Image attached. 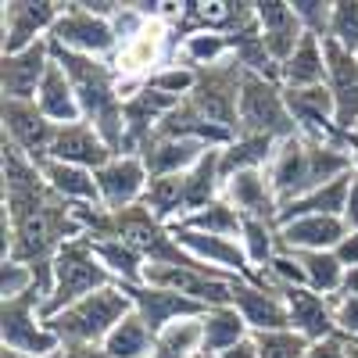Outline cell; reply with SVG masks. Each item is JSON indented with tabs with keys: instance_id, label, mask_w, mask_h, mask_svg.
Wrapping results in <instances>:
<instances>
[{
	"instance_id": "2",
	"label": "cell",
	"mask_w": 358,
	"mask_h": 358,
	"mask_svg": "<svg viewBox=\"0 0 358 358\" xmlns=\"http://www.w3.org/2000/svg\"><path fill=\"white\" fill-rule=\"evenodd\" d=\"M358 162L344 143L334 140H308V136H290L276 147V158L268 165V179H273V190L280 208L305 197L334 179L355 172Z\"/></svg>"
},
{
	"instance_id": "42",
	"label": "cell",
	"mask_w": 358,
	"mask_h": 358,
	"mask_svg": "<svg viewBox=\"0 0 358 358\" xmlns=\"http://www.w3.org/2000/svg\"><path fill=\"white\" fill-rule=\"evenodd\" d=\"M258 355L262 358H305L308 355V341L294 330H280V334H255Z\"/></svg>"
},
{
	"instance_id": "6",
	"label": "cell",
	"mask_w": 358,
	"mask_h": 358,
	"mask_svg": "<svg viewBox=\"0 0 358 358\" xmlns=\"http://www.w3.org/2000/svg\"><path fill=\"white\" fill-rule=\"evenodd\" d=\"M43 305H47V297L36 287L22 297L0 301V344H4V351L29 355V358H43V355L62 351L57 337L47 330Z\"/></svg>"
},
{
	"instance_id": "3",
	"label": "cell",
	"mask_w": 358,
	"mask_h": 358,
	"mask_svg": "<svg viewBox=\"0 0 358 358\" xmlns=\"http://www.w3.org/2000/svg\"><path fill=\"white\" fill-rule=\"evenodd\" d=\"M133 312V297L111 283L97 294L83 297V301L69 305L65 312H57L47 319V330L57 337L62 348H76V344H104L108 334L118 322Z\"/></svg>"
},
{
	"instance_id": "48",
	"label": "cell",
	"mask_w": 358,
	"mask_h": 358,
	"mask_svg": "<svg viewBox=\"0 0 358 358\" xmlns=\"http://www.w3.org/2000/svg\"><path fill=\"white\" fill-rule=\"evenodd\" d=\"M344 222L351 233H358V169L351 176V194H348V208H344Z\"/></svg>"
},
{
	"instance_id": "37",
	"label": "cell",
	"mask_w": 358,
	"mask_h": 358,
	"mask_svg": "<svg viewBox=\"0 0 358 358\" xmlns=\"http://www.w3.org/2000/svg\"><path fill=\"white\" fill-rule=\"evenodd\" d=\"M201 319H179V322L165 326V330L155 337V355L151 358H201V344H204Z\"/></svg>"
},
{
	"instance_id": "34",
	"label": "cell",
	"mask_w": 358,
	"mask_h": 358,
	"mask_svg": "<svg viewBox=\"0 0 358 358\" xmlns=\"http://www.w3.org/2000/svg\"><path fill=\"white\" fill-rule=\"evenodd\" d=\"M104 351H108L111 358H151V355H155V330H151V326L143 322V315L133 308V312L108 334Z\"/></svg>"
},
{
	"instance_id": "7",
	"label": "cell",
	"mask_w": 358,
	"mask_h": 358,
	"mask_svg": "<svg viewBox=\"0 0 358 358\" xmlns=\"http://www.w3.org/2000/svg\"><path fill=\"white\" fill-rule=\"evenodd\" d=\"M241 86H244V69L236 57H226L219 65L197 69V86L187 97V104L229 133H236V108H241Z\"/></svg>"
},
{
	"instance_id": "25",
	"label": "cell",
	"mask_w": 358,
	"mask_h": 358,
	"mask_svg": "<svg viewBox=\"0 0 358 358\" xmlns=\"http://www.w3.org/2000/svg\"><path fill=\"white\" fill-rule=\"evenodd\" d=\"M36 104H40V111L50 118L54 126L83 122V111H79V97H76V90H72V79H69V72L57 65V62H50V69L43 76Z\"/></svg>"
},
{
	"instance_id": "27",
	"label": "cell",
	"mask_w": 358,
	"mask_h": 358,
	"mask_svg": "<svg viewBox=\"0 0 358 358\" xmlns=\"http://www.w3.org/2000/svg\"><path fill=\"white\" fill-rule=\"evenodd\" d=\"M283 90H308L326 83V43L319 36H308L297 43V50L280 65Z\"/></svg>"
},
{
	"instance_id": "4",
	"label": "cell",
	"mask_w": 358,
	"mask_h": 358,
	"mask_svg": "<svg viewBox=\"0 0 358 358\" xmlns=\"http://www.w3.org/2000/svg\"><path fill=\"white\" fill-rule=\"evenodd\" d=\"M111 283L115 280L101 265V258L94 255V244H90L86 236H76V241H69L54 258V290H50L47 305H43V319L65 312L69 305L83 301V297L97 294Z\"/></svg>"
},
{
	"instance_id": "16",
	"label": "cell",
	"mask_w": 358,
	"mask_h": 358,
	"mask_svg": "<svg viewBox=\"0 0 358 358\" xmlns=\"http://www.w3.org/2000/svg\"><path fill=\"white\" fill-rule=\"evenodd\" d=\"M50 62H54L50 40H40L36 47L18 50V54H0V90H4V101H36Z\"/></svg>"
},
{
	"instance_id": "30",
	"label": "cell",
	"mask_w": 358,
	"mask_h": 358,
	"mask_svg": "<svg viewBox=\"0 0 358 358\" xmlns=\"http://www.w3.org/2000/svg\"><path fill=\"white\" fill-rule=\"evenodd\" d=\"M47 187L69 201V204H101V190H97V179L90 169H79V165H65V162H43L40 165Z\"/></svg>"
},
{
	"instance_id": "29",
	"label": "cell",
	"mask_w": 358,
	"mask_h": 358,
	"mask_svg": "<svg viewBox=\"0 0 358 358\" xmlns=\"http://www.w3.org/2000/svg\"><path fill=\"white\" fill-rule=\"evenodd\" d=\"M351 176L355 172H348V176L334 179V183H326V187H319V190H312L305 197L283 204L280 208V226L290 222V219H301V215H337V219H344L348 194H351Z\"/></svg>"
},
{
	"instance_id": "9",
	"label": "cell",
	"mask_w": 358,
	"mask_h": 358,
	"mask_svg": "<svg viewBox=\"0 0 358 358\" xmlns=\"http://www.w3.org/2000/svg\"><path fill=\"white\" fill-rule=\"evenodd\" d=\"M143 283L176 290L204 308H222V305H233V283L236 280L215 273L208 265H147Z\"/></svg>"
},
{
	"instance_id": "38",
	"label": "cell",
	"mask_w": 358,
	"mask_h": 358,
	"mask_svg": "<svg viewBox=\"0 0 358 358\" xmlns=\"http://www.w3.org/2000/svg\"><path fill=\"white\" fill-rule=\"evenodd\" d=\"M241 244L248 251V262L255 265V273L262 276L273 258L283 251L280 248V226L276 222H265V219H244V229H241Z\"/></svg>"
},
{
	"instance_id": "10",
	"label": "cell",
	"mask_w": 358,
	"mask_h": 358,
	"mask_svg": "<svg viewBox=\"0 0 358 358\" xmlns=\"http://www.w3.org/2000/svg\"><path fill=\"white\" fill-rule=\"evenodd\" d=\"M65 4H54V0H8L4 11H0V25H4V54H18L36 47L40 40H50L57 18H62Z\"/></svg>"
},
{
	"instance_id": "36",
	"label": "cell",
	"mask_w": 358,
	"mask_h": 358,
	"mask_svg": "<svg viewBox=\"0 0 358 358\" xmlns=\"http://www.w3.org/2000/svg\"><path fill=\"white\" fill-rule=\"evenodd\" d=\"M179 226H183V229H194V233H208V236H229V241H241L244 215L236 212V208H233L226 197H219V201H212L208 208H201V212L187 215Z\"/></svg>"
},
{
	"instance_id": "46",
	"label": "cell",
	"mask_w": 358,
	"mask_h": 358,
	"mask_svg": "<svg viewBox=\"0 0 358 358\" xmlns=\"http://www.w3.org/2000/svg\"><path fill=\"white\" fill-rule=\"evenodd\" d=\"M305 358H348V348H344V341H341V337H330V341L312 344Z\"/></svg>"
},
{
	"instance_id": "43",
	"label": "cell",
	"mask_w": 358,
	"mask_h": 358,
	"mask_svg": "<svg viewBox=\"0 0 358 358\" xmlns=\"http://www.w3.org/2000/svg\"><path fill=\"white\" fill-rule=\"evenodd\" d=\"M294 15L305 25L308 36H319L326 43V36H330V18H334L330 0H294Z\"/></svg>"
},
{
	"instance_id": "32",
	"label": "cell",
	"mask_w": 358,
	"mask_h": 358,
	"mask_svg": "<svg viewBox=\"0 0 358 358\" xmlns=\"http://www.w3.org/2000/svg\"><path fill=\"white\" fill-rule=\"evenodd\" d=\"M94 244V255L101 258V265L111 273V280L118 287H140L147 276V258L126 244V241H90Z\"/></svg>"
},
{
	"instance_id": "26",
	"label": "cell",
	"mask_w": 358,
	"mask_h": 358,
	"mask_svg": "<svg viewBox=\"0 0 358 358\" xmlns=\"http://www.w3.org/2000/svg\"><path fill=\"white\" fill-rule=\"evenodd\" d=\"M276 140H265V136H236L226 147H219V176H222V187L236 172H258L268 169L276 158Z\"/></svg>"
},
{
	"instance_id": "31",
	"label": "cell",
	"mask_w": 358,
	"mask_h": 358,
	"mask_svg": "<svg viewBox=\"0 0 358 358\" xmlns=\"http://www.w3.org/2000/svg\"><path fill=\"white\" fill-rule=\"evenodd\" d=\"M147 212L165 226H179L187 219V183L183 176H162L147 183V194L140 201Z\"/></svg>"
},
{
	"instance_id": "51",
	"label": "cell",
	"mask_w": 358,
	"mask_h": 358,
	"mask_svg": "<svg viewBox=\"0 0 358 358\" xmlns=\"http://www.w3.org/2000/svg\"><path fill=\"white\" fill-rule=\"evenodd\" d=\"M341 294H344V297H358V265L344 273V287H341Z\"/></svg>"
},
{
	"instance_id": "50",
	"label": "cell",
	"mask_w": 358,
	"mask_h": 358,
	"mask_svg": "<svg viewBox=\"0 0 358 358\" xmlns=\"http://www.w3.org/2000/svg\"><path fill=\"white\" fill-rule=\"evenodd\" d=\"M219 358H262V355H258V344H255V337H248V341H241L236 348L222 351Z\"/></svg>"
},
{
	"instance_id": "28",
	"label": "cell",
	"mask_w": 358,
	"mask_h": 358,
	"mask_svg": "<svg viewBox=\"0 0 358 358\" xmlns=\"http://www.w3.org/2000/svg\"><path fill=\"white\" fill-rule=\"evenodd\" d=\"M201 330H204V344H201V355L204 358H219L222 351L236 348L241 341L255 337L248 330L244 315L236 312L233 305H222V308H208L204 319H201Z\"/></svg>"
},
{
	"instance_id": "49",
	"label": "cell",
	"mask_w": 358,
	"mask_h": 358,
	"mask_svg": "<svg viewBox=\"0 0 358 358\" xmlns=\"http://www.w3.org/2000/svg\"><path fill=\"white\" fill-rule=\"evenodd\" d=\"M62 358H111L104 351V344H76V348H62Z\"/></svg>"
},
{
	"instance_id": "11",
	"label": "cell",
	"mask_w": 358,
	"mask_h": 358,
	"mask_svg": "<svg viewBox=\"0 0 358 358\" xmlns=\"http://www.w3.org/2000/svg\"><path fill=\"white\" fill-rule=\"evenodd\" d=\"M0 122H4V140L29 158V162H50V143L57 126L40 111L36 101H4L0 104Z\"/></svg>"
},
{
	"instance_id": "8",
	"label": "cell",
	"mask_w": 358,
	"mask_h": 358,
	"mask_svg": "<svg viewBox=\"0 0 358 358\" xmlns=\"http://www.w3.org/2000/svg\"><path fill=\"white\" fill-rule=\"evenodd\" d=\"M50 43L83 54V57H101V62H111L118 54V33H115V22L104 15H94L86 4H65L62 18H57Z\"/></svg>"
},
{
	"instance_id": "13",
	"label": "cell",
	"mask_w": 358,
	"mask_h": 358,
	"mask_svg": "<svg viewBox=\"0 0 358 358\" xmlns=\"http://www.w3.org/2000/svg\"><path fill=\"white\" fill-rule=\"evenodd\" d=\"M183 104L176 97H165L158 90H151L147 83H140L136 90H129L126 101H122V122H126V143H122V155H140L147 143L155 140L158 126L165 118Z\"/></svg>"
},
{
	"instance_id": "15",
	"label": "cell",
	"mask_w": 358,
	"mask_h": 358,
	"mask_svg": "<svg viewBox=\"0 0 358 358\" xmlns=\"http://www.w3.org/2000/svg\"><path fill=\"white\" fill-rule=\"evenodd\" d=\"M233 308L244 315L251 334H280V330H290V315H287L283 294L276 287H268V283L236 280L233 283Z\"/></svg>"
},
{
	"instance_id": "21",
	"label": "cell",
	"mask_w": 358,
	"mask_h": 358,
	"mask_svg": "<svg viewBox=\"0 0 358 358\" xmlns=\"http://www.w3.org/2000/svg\"><path fill=\"white\" fill-rule=\"evenodd\" d=\"M50 158L97 172V169H104L115 158V151L90 122H72V126H57L54 143H50Z\"/></svg>"
},
{
	"instance_id": "24",
	"label": "cell",
	"mask_w": 358,
	"mask_h": 358,
	"mask_svg": "<svg viewBox=\"0 0 358 358\" xmlns=\"http://www.w3.org/2000/svg\"><path fill=\"white\" fill-rule=\"evenodd\" d=\"M204 151H212V147H204L197 140H165V136H155L140 151V158H143L147 176L162 179V176H187L204 158Z\"/></svg>"
},
{
	"instance_id": "14",
	"label": "cell",
	"mask_w": 358,
	"mask_h": 358,
	"mask_svg": "<svg viewBox=\"0 0 358 358\" xmlns=\"http://www.w3.org/2000/svg\"><path fill=\"white\" fill-rule=\"evenodd\" d=\"M94 179H97V190H101V208H108V212L136 208L147 194V183H151L140 155H115L104 169L94 172Z\"/></svg>"
},
{
	"instance_id": "40",
	"label": "cell",
	"mask_w": 358,
	"mask_h": 358,
	"mask_svg": "<svg viewBox=\"0 0 358 358\" xmlns=\"http://www.w3.org/2000/svg\"><path fill=\"white\" fill-rule=\"evenodd\" d=\"M143 83L151 86V90H158V94H165V97L187 101V97L194 94V86H197V69H190V65H179V62H172V65L158 69L155 76H147Z\"/></svg>"
},
{
	"instance_id": "44",
	"label": "cell",
	"mask_w": 358,
	"mask_h": 358,
	"mask_svg": "<svg viewBox=\"0 0 358 358\" xmlns=\"http://www.w3.org/2000/svg\"><path fill=\"white\" fill-rule=\"evenodd\" d=\"M33 287H36L33 265H22V262H0V294H4V301L29 294Z\"/></svg>"
},
{
	"instance_id": "17",
	"label": "cell",
	"mask_w": 358,
	"mask_h": 358,
	"mask_svg": "<svg viewBox=\"0 0 358 358\" xmlns=\"http://www.w3.org/2000/svg\"><path fill=\"white\" fill-rule=\"evenodd\" d=\"M287 315H290V330L301 334L308 344L330 341L337 337V319H334V297H322L308 287H280Z\"/></svg>"
},
{
	"instance_id": "39",
	"label": "cell",
	"mask_w": 358,
	"mask_h": 358,
	"mask_svg": "<svg viewBox=\"0 0 358 358\" xmlns=\"http://www.w3.org/2000/svg\"><path fill=\"white\" fill-rule=\"evenodd\" d=\"M179 54H183V65L208 69V65H219L226 57H233V43L226 33H194L179 43Z\"/></svg>"
},
{
	"instance_id": "18",
	"label": "cell",
	"mask_w": 358,
	"mask_h": 358,
	"mask_svg": "<svg viewBox=\"0 0 358 358\" xmlns=\"http://www.w3.org/2000/svg\"><path fill=\"white\" fill-rule=\"evenodd\" d=\"M133 297V308L143 315V322L155 330V337L165 330V326L179 322V319H201L208 308L190 301V297L165 290V287H151V283H140V287H122Z\"/></svg>"
},
{
	"instance_id": "5",
	"label": "cell",
	"mask_w": 358,
	"mask_h": 358,
	"mask_svg": "<svg viewBox=\"0 0 358 358\" xmlns=\"http://www.w3.org/2000/svg\"><path fill=\"white\" fill-rule=\"evenodd\" d=\"M236 136H265L276 143L297 136V122L283 97V83L244 72L241 108H236Z\"/></svg>"
},
{
	"instance_id": "19",
	"label": "cell",
	"mask_w": 358,
	"mask_h": 358,
	"mask_svg": "<svg viewBox=\"0 0 358 358\" xmlns=\"http://www.w3.org/2000/svg\"><path fill=\"white\" fill-rule=\"evenodd\" d=\"M255 18H258V33H262L268 57H273L276 65H283L297 50V43L305 40V25L297 22L294 4H287V0H258Z\"/></svg>"
},
{
	"instance_id": "47",
	"label": "cell",
	"mask_w": 358,
	"mask_h": 358,
	"mask_svg": "<svg viewBox=\"0 0 358 358\" xmlns=\"http://www.w3.org/2000/svg\"><path fill=\"white\" fill-rule=\"evenodd\" d=\"M334 255L341 258V265H344V268H355V265H358V233H351V229H348V236L334 248Z\"/></svg>"
},
{
	"instance_id": "52",
	"label": "cell",
	"mask_w": 358,
	"mask_h": 358,
	"mask_svg": "<svg viewBox=\"0 0 358 358\" xmlns=\"http://www.w3.org/2000/svg\"><path fill=\"white\" fill-rule=\"evenodd\" d=\"M344 147L355 155V162H358V133H344Z\"/></svg>"
},
{
	"instance_id": "22",
	"label": "cell",
	"mask_w": 358,
	"mask_h": 358,
	"mask_svg": "<svg viewBox=\"0 0 358 358\" xmlns=\"http://www.w3.org/2000/svg\"><path fill=\"white\" fill-rule=\"evenodd\" d=\"M222 197L244 219H265V222L280 226V201H276V190H273V179H268V169L236 172L229 183L222 187Z\"/></svg>"
},
{
	"instance_id": "45",
	"label": "cell",
	"mask_w": 358,
	"mask_h": 358,
	"mask_svg": "<svg viewBox=\"0 0 358 358\" xmlns=\"http://www.w3.org/2000/svg\"><path fill=\"white\" fill-rule=\"evenodd\" d=\"M334 319H337V337L358 344V297H334Z\"/></svg>"
},
{
	"instance_id": "1",
	"label": "cell",
	"mask_w": 358,
	"mask_h": 358,
	"mask_svg": "<svg viewBox=\"0 0 358 358\" xmlns=\"http://www.w3.org/2000/svg\"><path fill=\"white\" fill-rule=\"evenodd\" d=\"M54 62L62 65L72 79V90L79 97V111H83V122H90L115 155H122V143H126V122H122V101L129 90L122 86V76L115 72L111 62H101V57H83L72 50H62L50 43Z\"/></svg>"
},
{
	"instance_id": "23",
	"label": "cell",
	"mask_w": 358,
	"mask_h": 358,
	"mask_svg": "<svg viewBox=\"0 0 358 358\" xmlns=\"http://www.w3.org/2000/svg\"><path fill=\"white\" fill-rule=\"evenodd\" d=\"M348 236V222L337 215H301L280 226L283 251H334Z\"/></svg>"
},
{
	"instance_id": "41",
	"label": "cell",
	"mask_w": 358,
	"mask_h": 358,
	"mask_svg": "<svg viewBox=\"0 0 358 358\" xmlns=\"http://www.w3.org/2000/svg\"><path fill=\"white\" fill-rule=\"evenodd\" d=\"M326 43H334L348 54H358V0H334V18H330Z\"/></svg>"
},
{
	"instance_id": "20",
	"label": "cell",
	"mask_w": 358,
	"mask_h": 358,
	"mask_svg": "<svg viewBox=\"0 0 358 358\" xmlns=\"http://www.w3.org/2000/svg\"><path fill=\"white\" fill-rule=\"evenodd\" d=\"M326 86L337 104V129H358V54H348L334 43H326Z\"/></svg>"
},
{
	"instance_id": "12",
	"label": "cell",
	"mask_w": 358,
	"mask_h": 358,
	"mask_svg": "<svg viewBox=\"0 0 358 358\" xmlns=\"http://www.w3.org/2000/svg\"><path fill=\"white\" fill-rule=\"evenodd\" d=\"M172 236L176 244L183 248L194 262L215 268V273L229 276V280H251V283H262V276L255 273V265L248 262V251L241 241H229V236H208V233H194V229H183V226H172Z\"/></svg>"
},
{
	"instance_id": "54",
	"label": "cell",
	"mask_w": 358,
	"mask_h": 358,
	"mask_svg": "<svg viewBox=\"0 0 358 358\" xmlns=\"http://www.w3.org/2000/svg\"><path fill=\"white\" fill-rule=\"evenodd\" d=\"M201 358H204V355H201Z\"/></svg>"
},
{
	"instance_id": "33",
	"label": "cell",
	"mask_w": 358,
	"mask_h": 358,
	"mask_svg": "<svg viewBox=\"0 0 358 358\" xmlns=\"http://www.w3.org/2000/svg\"><path fill=\"white\" fill-rule=\"evenodd\" d=\"M297 258L305 273V287L322 294V297H337L341 287H344V273L348 268L341 265V258L334 251H290Z\"/></svg>"
},
{
	"instance_id": "53",
	"label": "cell",
	"mask_w": 358,
	"mask_h": 358,
	"mask_svg": "<svg viewBox=\"0 0 358 358\" xmlns=\"http://www.w3.org/2000/svg\"><path fill=\"white\" fill-rule=\"evenodd\" d=\"M344 348H348V358H358V344L355 341H344Z\"/></svg>"
},
{
	"instance_id": "55",
	"label": "cell",
	"mask_w": 358,
	"mask_h": 358,
	"mask_svg": "<svg viewBox=\"0 0 358 358\" xmlns=\"http://www.w3.org/2000/svg\"><path fill=\"white\" fill-rule=\"evenodd\" d=\"M355 133H358V129H355Z\"/></svg>"
},
{
	"instance_id": "35",
	"label": "cell",
	"mask_w": 358,
	"mask_h": 358,
	"mask_svg": "<svg viewBox=\"0 0 358 358\" xmlns=\"http://www.w3.org/2000/svg\"><path fill=\"white\" fill-rule=\"evenodd\" d=\"M187 183V215L201 212V208H208L212 201L222 197V176H219V147H212V151H204V158L183 176Z\"/></svg>"
}]
</instances>
